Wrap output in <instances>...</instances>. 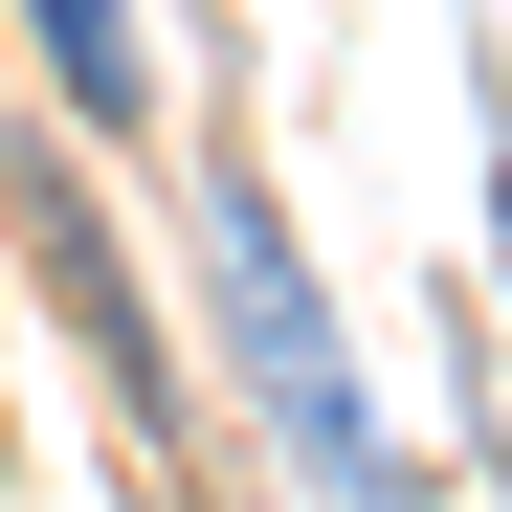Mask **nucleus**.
<instances>
[{
    "mask_svg": "<svg viewBox=\"0 0 512 512\" xmlns=\"http://www.w3.org/2000/svg\"><path fill=\"white\" fill-rule=\"evenodd\" d=\"M45 23V67H67V112L90 134H156V45H134V0H23Z\"/></svg>",
    "mask_w": 512,
    "mask_h": 512,
    "instance_id": "3",
    "label": "nucleus"
},
{
    "mask_svg": "<svg viewBox=\"0 0 512 512\" xmlns=\"http://www.w3.org/2000/svg\"><path fill=\"white\" fill-rule=\"evenodd\" d=\"M23 245H45V290H67V312H90V357H112V379L156 401V312L112 290V245H90V201H67V179H45V156H23Z\"/></svg>",
    "mask_w": 512,
    "mask_h": 512,
    "instance_id": "2",
    "label": "nucleus"
},
{
    "mask_svg": "<svg viewBox=\"0 0 512 512\" xmlns=\"http://www.w3.org/2000/svg\"><path fill=\"white\" fill-rule=\"evenodd\" d=\"M201 290H223V357L268 379L290 468H312V490H357V512H423V468H379L357 357H334V312H312V268H290V201L245 179V156H201Z\"/></svg>",
    "mask_w": 512,
    "mask_h": 512,
    "instance_id": "1",
    "label": "nucleus"
}]
</instances>
